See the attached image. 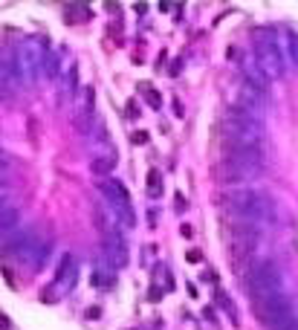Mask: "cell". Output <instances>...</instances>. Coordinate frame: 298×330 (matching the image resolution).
I'll use <instances>...</instances> for the list:
<instances>
[{"label": "cell", "mask_w": 298, "mask_h": 330, "mask_svg": "<svg viewBox=\"0 0 298 330\" xmlns=\"http://www.w3.org/2000/svg\"><path fill=\"white\" fill-rule=\"evenodd\" d=\"M220 145H252V148H266L263 125L240 107H226L220 116Z\"/></svg>", "instance_id": "1"}, {"label": "cell", "mask_w": 298, "mask_h": 330, "mask_svg": "<svg viewBox=\"0 0 298 330\" xmlns=\"http://www.w3.org/2000/svg\"><path fill=\"white\" fill-rule=\"evenodd\" d=\"M220 200L229 209V214H235L237 220H246V223L263 226L275 217V209H272L269 197L258 194V191H232V194L220 197Z\"/></svg>", "instance_id": "2"}, {"label": "cell", "mask_w": 298, "mask_h": 330, "mask_svg": "<svg viewBox=\"0 0 298 330\" xmlns=\"http://www.w3.org/2000/svg\"><path fill=\"white\" fill-rule=\"evenodd\" d=\"M252 313L255 319L261 321L263 330H272L278 327V324H284L287 319H292L295 313H292V298H289L287 293H266L261 295V298H255L252 301Z\"/></svg>", "instance_id": "3"}, {"label": "cell", "mask_w": 298, "mask_h": 330, "mask_svg": "<svg viewBox=\"0 0 298 330\" xmlns=\"http://www.w3.org/2000/svg\"><path fill=\"white\" fill-rule=\"evenodd\" d=\"M240 284H243V293L249 298H261L266 293H275V287L281 281V269L275 261H258V264H249V267L240 272Z\"/></svg>", "instance_id": "4"}, {"label": "cell", "mask_w": 298, "mask_h": 330, "mask_svg": "<svg viewBox=\"0 0 298 330\" xmlns=\"http://www.w3.org/2000/svg\"><path fill=\"white\" fill-rule=\"evenodd\" d=\"M266 105H269V93H266V87H263V81H243V84H240L235 107H240L243 113H249L252 119L261 122Z\"/></svg>", "instance_id": "5"}, {"label": "cell", "mask_w": 298, "mask_h": 330, "mask_svg": "<svg viewBox=\"0 0 298 330\" xmlns=\"http://www.w3.org/2000/svg\"><path fill=\"white\" fill-rule=\"evenodd\" d=\"M104 191H107V194L113 197V200H116V203L122 206V209H125L127 217H130V212H127V206H130V197H127L125 186H119V183H107V186H104Z\"/></svg>", "instance_id": "6"}, {"label": "cell", "mask_w": 298, "mask_h": 330, "mask_svg": "<svg viewBox=\"0 0 298 330\" xmlns=\"http://www.w3.org/2000/svg\"><path fill=\"white\" fill-rule=\"evenodd\" d=\"M113 165H116V157H101V160H93L90 168L96 174H107V171H113Z\"/></svg>", "instance_id": "7"}, {"label": "cell", "mask_w": 298, "mask_h": 330, "mask_svg": "<svg viewBox=\"0 0 298 330\" xmlns=\"http://www.w3.org/2000/svg\"><path fill=\"white\" fill-rule=\"evenodd\" d=\"M139 87H142V93L148 96V101H151V105H154V107H159V101H162V98L156 96L154 90H148V84H139Z\"/></svg>", "instance_id": "8"}]
</instances>
